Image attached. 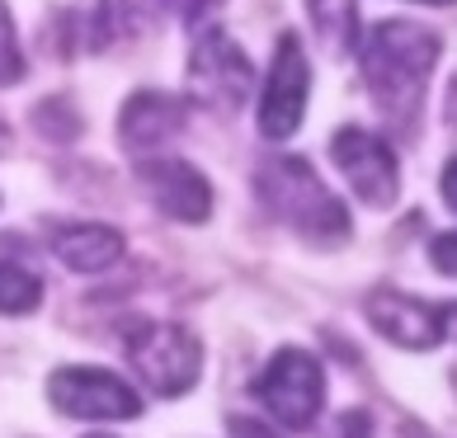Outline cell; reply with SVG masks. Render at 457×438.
Instances as JSON below:
<instances>
[{"instance_id":"cell-1","label":"cell","mask_w":457,"mask_h":438,"mask_svg":"<svg viewBox=\"0 0 457 438\" xmlns=\"http://www.w3.org/2000/svg\"><path fill=\"white\" fill-rule=\"evenodd\" d=\"M438 53H444V43L425 24L382 20L368 29V38L359 43V66H363V86H368L386 128L415 132Z\"/></svg>"},{"instance_id":"cell-2","label":"cell","mask_w":457,"mask_h":438,"mask_svg":"<svg viewBox=\"0 0 457 438\" xmlns=\"http://www.w3.org/2000/svg\"><path fill=\"white\" fill-rule=\"evenodd\" d=\"M255 198L278 227H287L297 241H307L316 250L345 245L353 231L345 203L302 156H264L255 165Z\"/></svg>"},{"instance_id":"cell-3","label":"cell","mask_w":457,"mask_h":438,"mask_svg":"<svg viewBox=\"0 0 457 438\" xmlns=\"http://www.w3.org/2000/svg\"><path fill=\"white\" fill-rule=\"evenodd\" d=\"M123 353L132 373L146 382V392H156L165 401L184 396L203 373V344L179 321H132L123 330Z\"/></svg>"},{"instance_id":"cell-4","label":"cell","mask_w":457,"mask_h":438,"mask_svg":"<svg viewBox=\"0 0 457 438\" xmlns=\"http://www.w3.org/2000/svg\"><path fill=\"white\" fill-rule=\"evenodd\" d=\"M250 396H255L283 429L302 434L320 419V410H326V368H320V359L307 349H278L255 373Z\"/></svg>"},{"instance_id":"cell-5","label":"cell","mask_w":457,"mask_h":438,"mask_svg":"<svg viewBox=\"0 0 457 438\" xmlns=\"http://www.w3.org/2000/svg\"><path fill=\"white\" fill-rule=\"evenodd\" d=\"M189 90L212 109L236 113L250 99V86H255V66H250L245 47L231 43V33H222L217 24H198L189 29Z\"/></svg>"},{"instance_id":"cell-6","label":"cell","mask_w":457,"mask_h":438,"mask_svg":"<svg viewBox=\"0 0 457 438\" xmlns=\"http://www.w3.org/2000/svg\"><path fill=\"white\" fill-rule=\"evenodd\" d=\"M330 161L340 165L345 184L353 189V198L368 208H392L401 198V165H396V151L392 142H382L378 132H368L359 123L340 128L330 137Z\"/></svg>"},{"instance_id":"cell-7","label":"cell","mask_w":457,"mask_h":438,"mask_svg":"<svg viewBox=\"0 0 457 438\" xmlns=\"http://www.w3.org/2000/svg\"><path fill=\"white\" fill-rule=\"evenodd\" d=\"M307 99H312V66L302 53L297 33H283L269 62V76L260 86V132L269 142H287L307 118Z\"/></svg>"},{"instance_id":"cell-8","label":"cell","mask_w":457,"mask_h":438,"mask_svg":"<svg viewBox=\"0 0 457 438\" xmlns=\"http://www.w3.org/2000/svg\"><path fill=\"white\" fill-rule=\"evenodd\" d=\"M47 401L71 419H137L142 396L109 368H57L47 377Z\"/></svg>"},{"instance_id":"cell-9","label":"cell","mask_w":457,"mask_h":438,"mask_svg":"<svg viewBox=\"0 0 457 438\" xmlns=\"http://www.w3.org/2000/svg\"><path fill=\"white\" fill-rule=\"evenodd\" d=\"M137 184L142 194L156 203L170 222L198 227L212 217V184L203 179L198 165L179 161V156H146L137 161Z\"/></svg>"},{"instance_id":"cell-10","label":"cell","mask_w":457,"mask_h":438,"mask_svg":"<svg viewBox=\"0 0 457 438\" xmlns=\"http://www.w3.org/2000/svg\"><path fill=\"white\" fill-rule=\"evenodd\" d=\"M363 316H368V326L396 349L429 353L434 344H444V316H438V307H429V302H420L411 293H396V288L372 293L363 302Z\"/></svg>"},{"instance_id":"cell-11","label":"cell","mask_w":457,"mask_h":438,"mask_svg":"<svg viewBox=\"0 0 457 438\" xmlns=\"http://www.w3.org/2000/svg\"><path fill=\"white\" fill-rule=\"evenodd\" d=\"M184 123H189V104L179 95H165V90H137L118 113V142L132 156H151L161 151L165 142H175Z\"/></svg>"},{"instance_id":"cell-12","label":"cell","mask_w":457,"mask_h":438,"mask_svg":"<svg viewBox=\"0 0 457 438\" xmlns=\"http://www.w3.org/2000/svg\"><path fill=\"white\" fill-rule=\"evenodd\" d=\"M189 10V20L198 14V0H99L95 5V47L128 43L137 33L156 29L170 10Z\"/></svg>"},{"instance_id":"cell-13","label":"cell","mask_w":457,"mask_h":438,"mask_svg":"<svg viewBox=\"0 0 457 438\" xmlns=\"http://www.w3.org/2000/svg\"><path fill=\"white\" fill-rule=\"evenodd\" d=\"M123 231H113L104 222H76V227H62L53 236V250L57 260L71 269V274H104L123 260Z\"/></svg>"},{"instance_id":"cell-14","label":"cell","mask_w":457,"mask_h":438,"mask_svg":"<svg viewBox=\"0 0 457 438\" xmlns=\"http://www.w3.org/2000/svg\"><path fill=\"white\" fill-rule=\"evenodd\" d=\"M43 274L33 269L20 236H0V316H29L43 307Z\"/></svg>"},{"instance_id":"cell-15","label":"cell","mask_w":457,"mask_h":438,"mask_svg":"<svg viewBox=\"0 0 457 438\" xmlns=\"http://www.w3.org/2000/svg\"><path fill=\"white\" fill-rule=\"evenodd\" d=\"M302 5H307V20L330 57L359 47V0H302Z\"/></svg>"},{"instance_id":"cell-16","label":"cell","mask_w":457,"mask_h":438,"mask_svg":"<svg viewBox=\"0 0 457 438\" xmlns=\"http://www.w3.org/2000/svg\"><path fill=\"white\" fill-rule=\"evenodd\" d=\"M20 80H24V47L20 33H14L10 5L0 0V86H20Z\"/></svg>"},{"instance_id":"cell-17","label":"cell","mask_w":457,"mask_h":438,"mask_svg":"<svg viewBox=\"0 0 457 438\" xmlns=\"http://www.w3.org/2000/svg\"><path fill=\"white\" fill-rule=\"evenodd\" d=\"M33 123H38V132H47L53 142H71L76 132H80V118L71 113L66 99H47V104L33 113Z\"/></svg>"},{"instance_id":"cell-18","label":"cell","mask_w":457,"mask_h":438,"mask_svg":"<svg viewBox=\"0 0 457 438\" xmlns=\"http://www.w3.org/2000/svg\"><path fill=\"white\" fill-rule=\"evenodd\" d=\"M429 260H434V269H438V274L457 278V231L434 236V241H429Z\"/></svg>"},{"instance_id":"cell-19","label":"cell","mask_w":457,"mask_h":438,"mask_svg":"<svg viewBox=\"0 0 457 438\" xmlns=\"http://www.w3.org/2000/svg\"><path fill=\"white\" fill-rule=\"evenodd\" d=\"M368 434H372V419L363 410L340 415V419H335V429H330V438H368Z\"/></svg>"},{"instance_id":"cell-20","label":"cell","mask_w":457,"mask_h":438,"mask_svg":"<svg viewBox=\"0 0 457 438\" xmlns=\"http://www.w3.org/2000/svg\"><path fill=\"white\" fill-rule=\"evenodd\" d=\"M231 434H236V438H278L274 429H264L260 419H245V415H236V419H231Z\"/></svg>"},{"instance_id":"cell-21","label":"cell","mask_w":457,"mask_h":438,"mask_svg":"<svg viewBox=\"0 0 457 438\" xmlns=\"http://www.w3.org/2000/svg\"><path fill=\"white\" fill-rule=\"evenodd\" d=\"M444 198H448V208L457 212V156L444 165Z\"/></svg>"},{"instance_id":"cell-22","label":"cell","mask_w":457,"mask_h":438,"mask_svg":"<svg viewBox=\"0 0 457 438\" xmlns=\"http://www.w3.org/2000/svg\"><path fill=\"white\" fill-rule=\"evenodd\" d=\"M438 316H444V340H457V302H444Z\"/></svg>"},{"instance_id":"cell-23","label":"cell","mask_w":457,"mask_h":438,"mask_svg":"<svg viewBox=\"0 0 457 438\" xmlns=\"http://www.w3.org/2000/svg\"><path fill=\"white\" fill-rule=\"evenodd\" d=\"M444 118L457 128V76H453V86H448V113H444Z\"/></svg>"},{"instance_id":"cell-24","label":"cell","mask_w":457,"mask_h":438,"mask_svg":"<svg viewBox=\"0 0 457 438\" xmlns=\"http://www.w3.org/2000/svg\"><path fill=\"white\" fill-rule=\"evenodd\" d=\"M396 438H434V434H429V429H415V425H405Z\"/></svg>"},{"instance_id":"cell-25","label":"cell","mask_w":457,"mask_h":438,"mask_svg":"<svg viewBox=\"0 0 457 438\" xmlns=\"http://www.w3.org/2000/svg\"><path fill=\"white\" fill-rule=\"evenodd\" d=\"M420 5H453V0H420Z\"/></svg>"},{"instance_id":"cell-26","label":"cell","mask_w":457,"mask_h":438,"mask_svg":"<svg viewBox=\"0 0 457 438\" xmlns=\"http://www.w3.org/2000/svg\"><path fill=\"white\" fill-rule=\"evenodd\" d=\"M86 438H113V434H86Z\"/></svg>"},{"instance_id":"cell-27","label":"cell","mask_w":457,"mask_h":438,"mask_svg":"<svg viewBox=\"0 0 457 438\" xmlns=\"http://www.w3.org/2000/svg\"><path fill=\"white\" fill-rule=\"evenodd\" d=\"M453 386H457V373H453Z\"/></svg>"}]
</instances>
